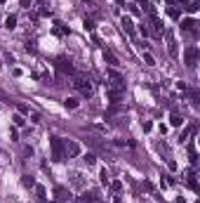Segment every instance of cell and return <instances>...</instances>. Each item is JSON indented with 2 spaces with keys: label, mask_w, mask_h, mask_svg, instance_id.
Wrapping results in <instances>:
<instances>
[{
  "label": "cell",
  "mask_w": 200,
  "mask_h": 203,
  "mask_svg": "<svg viewBox=\"0 0 200 203\" xmlns=\"http://www.w3.org/2000/svg\"><path fill=\"white\" fill-rule=\"evenodd\" d=\"M50 146H52V161H64L66 158V144L61 142V137H50Z\"/></svg>",
  "instance_id": "obj_1"
},
{
  "label": "cell",
  "mask_w": 200,
  "mask_h": 203,
  "mask_svg": "<svg viewBox=\"0 0 200 203\" xmlns=\"http://www.w3.org/2000/svg\"><path fill=\"white\" fill-rule=\"evenodd\" d=\"M73 87L80 92V97H90L92 95V83H90V78H85V76H75Z\"/></svg>",
  "instance_id": "obj_2"
},
{
  "label": "cell",
  "mask_w": 200,
  "mask_h": 203,
  "mask_svg": "<svg viewBox=\"0 0 200 203\" xmlns=\"http://www.w3.org/2000/svg\"><path fill=\"white\" fill-rule=\"evenodd\" d=\"M106 95H108V99L113 102V104H118V102L122 99V95H125V83H111Z\"/></svg>",
  "instance_id": "obj_3"
},
{
  "label": "cell",
  "mask_w": 200,
  "mask_h": 203,
  "mask_svg": "<svg viewBox=\"0 0 200 203\" xmlns=\"http://www.w3.org/2000/svg\"><path fill=\"white\" fill-rule=\"evenodd\" d=\"M198 54H200V50L195 47V45H191V47H186V52H184L186 66H191V69H193V66H195V62H198Z\"/></svg>",
  "instance_id": "obj_4"
},
{
  "label": "cell",
  "mask_w": 200,
  "mask_h": 203,
  "mask_svg": "<svg viewBox=\"0 0 200 203\" xmlns=\"http://www.w3.org/2000/svg\"><path fill=\"white\" fill-rule=\"evenodd\" d=\"M80 203H101V198L97 196L94 191H83V196H80Z\"/></svg>",
  "instance_id": "obj_5"
},
{
  "label": "cell",
  "mask_w": 200,
  "mask_h": 203,
  "mask_svg": "<svg viewBox=\"0 0 200 203\" xmlns=\"http://www.w3.org/2000/svg\"><path fill=\"white\" fill-rule=\"evenodd\" d=\"M151 26H153V33H155V36H163V31H165V28H163V22H160L155 14H151Z\"/></svg>",
  "instance_id": "obj_6"
},
{
  "label": "cell",
  "mask_w": 200,
  "mask_h": 203,
  "mask_svg": "<svg viewBox=\"0 0 200 203\" xmlns=\"http://www.w3.org/2000/svg\"><path fill=\"white\" fill-rule=\"evenodd\" d=\"M106 76H108V80H111V83H125V76H122V73H118L116 69H108V71H106Z\"/></svg>",
  "instance_id": "obj_7"
},
{
  "label": "cell",
  "mask_w": 200,
  "mask_h": 203,
  "mask_svg": "<svg viewBox=\"0 0 200 203\" xmlns=\"http://www.w3.org/2000/svg\"><path fill=\"white\" fill-rule=\"evenodd\" d=\"M122 31H125L127 36H134V24H132L130 17H122Z\"/></svg>",
  "instance_id": "obj_8"
},
{
  "label": "cell",
  "mask_w": 200,
  "mask_h": 203,
  "mask_svg": "<svg viewBox=\"0 0 200 203\" xmlns=\"http://www.w3.org/2000/svg\"><path fill=\"white\" fill-rule=\"evenodd\" d=\"M59 71H64V73H73V64H71L69 59H59Z\"/></svg>",
  "instance_id": "obj_9"
},
{
  "label": "cell",
  "mask_w": 200,
  "mask_h": 203,
  "mask_svg": "<svg viewBox=\"0 0 200 203\" xmlns=\"http://www.w3.org/2000/svg\"><path fill=\"white\" fill-rule=\"evenodd\" d=\"M66 154H69V156H78L80 154V146L75 144V142H66Z\"/></svg>",
  "instance_id": "obj_10"
},
{
  "label": "cell",
  "mask_w": 200,
  "mask_h": 203,
  "mask_svg": "<svg viewBox=\"0 0 200 203\" xmlns=\"http://www.w3.org/2000/svg\"><path fill=\"white\" fill-rule=\"evenodd\" d=\"M104 59L108 62L111 66H118V57H116L113 52H111V50H104Z\"/></svg>",
  "instance_id": "obj_11"
},
{
  "label": "cell",
  "mask_w": 200,
  "mask_h": 203,
  "mask_svg": "<svg viewBox=\"0 0 200 203\" xmlns=\"http://www.w3.org/2000/svg\"><path fill=\"white\" fill-rule=\"evenodd\" d=\"M181 28L188 31V33H193L195 31V22H193V19H184V22H181Z\"/></svg>",
  "instance_id": "obj_12"
},
{
  "label": "cell",
  "mask_w": 200,
  "mask_h": 203,
  "mask_svg": "<svg viewBox=\"0 0 200 203\" xmlns=\"http://www.w3.org/2000/svg\"><path fill=\"white\" fill-rule=\"evenodd\" d=\"M169 123H172L174 128H179V125H184V118H181L179 113H172V118H169Z\"/></svg>",
  "instance_id": "obj_13"
},
{
  "label": "cell",
  "mask_w": 200,
  "mask_h": 203,
  "mask_svg": "<svg viewBox=\"0 0 200 203\" xmlns=\"http://www.w3.org/2000/svg\"><path fill=\"white\" fill-rule=\"evenodd\" d=\"M83 161H85V166H94V163H97V156H94V154H85Z\"/></svg>",
  "instance_id": "obj_14"
},
{
  "label": "cell",
  "mask_w": 200,
  "mask_h": 203,
  "mask_svg": "<svg viewBox=\"0 0 200 203\" xmlns=\"http://www.w3.org/2000/svg\"><path fill=\"white\" fill-rule=\"evenodd\" d=\"M64 104H66V109H78V104H80V102L75 99V97H69V99L64 102Z\"/></svg>",
  "instance_id": "obj_15"
},
{
  "label": "cell",
  "mask_w": 200,
  "mask_h": 203,
  "mask_svg": "<svg viewBox=\"0 0 200 203\" xmlns=\"http://www.w3.org/2000/svg\"><path fill=\"white\" fill-rule=\"evenodd\" d=\"M193 132H195V125H188V128H186L184 132H181V139H186L188 135H193Z\"/></svg>",
  "instance_id": "obj_16"
},
{
  "label": "cell",
  "mask_w": 200,
  "mask_h": 203,
  "mask_svg": "<svg viewBox=\"0 0 200 203\" xmlns=\"http://www.w3.org/2000/svg\"><path fill=\"white\" fill-rule=\"evenodd\" d=\"M5 26H7V28H14V26H17V19H14V17H7V19H5Z\"/></svg>",
  "instance_id": "obj_17"
},
{
  "label": "cell",
  "mask_w": 200,
  "mask_h": 203,
  "mask_svg": "<svg viewBox=\"0 0 200 203\" xmlns=\"http://www.w3.org/2000/svg\"><path fill=\"white\" fill-rule=\"evenodd\" d=\"M54 194H57L59 198H66V194H69V191H66L64 187H57V189H54Z\"/></svg>",
  "instance_id": "obj_18"
},
{
  "label": "cell",
  "mask_w": 200,
  "mask_h": 203,
  "mask_svg": "<svg viewBox=\"0 0 200 203\" xmlns=\"http://www.w3.org/2000/svg\"><path fill=\"white\" fill-rule=\"evenodd\" d=\"M33 184H36V182H33V177H31V175L24 177V187H33Z\"/></svg>",
  "instance_id": "obj_19"
},
{
  "label": "cell",
  "mask_w": 200,
  "mask_h": 203,
  "mask_svg": "<svg viewBox=\"0 0 200 203\" xmlns=\"http://www.w3.org/2000/svg\"><path fill=\"white\" fill-rule=\"evenodd\" d=\"M36 194H38L40 201H45V189H42V187H36Z\"/></svg>",
  "instance_id": "obj_20"
},
{
  "label": "cell",
  "mask_w": 200,
  "mask_h": 203,
  "mask_svg": "<svg viewBox=\"0 0 200 203\" xmlns=\"http://www.w3.org/2000/svg\"><path fill=\"white\" fill-rule=\"evenodd\" d=\"M101 182H104V184H108V172H106V168H104V170H101Z\"/></svg>",
  "instance_id": "obj_21"
},
{
  "label": "cell",
  "mask_w": 200,
  "mask_h": 203,
  "mask_svg": "<svg viewBox=\"0 0 200 203\" xmlns=\"http://www.w3.org/2000/svg\"><path fill=\"white\" fill-rule=\"evenodd\" d=\"M111 189H113V191H120V189H122V182H113V184H111Z\"/></svg>",
  "instance_id": "obj_22"
},
{
  "label": "cell",
  "mask_w": 200,
  "mask_h": 203,
  "mask_svg": "<svg viewBox=\"0 0 200 203\" xmlns=\"http://www.w3.org/2000/svg\"><path fill=\"white\" fill-rule=\"evenodd\" d=\"M14 123H17V125H19V128H21V125L26 123V121H24V118H21V116H14Z\"/></svg>",
  "instance_id": "obj_23"
},
{
  "label": "cell",
  "mask_w": 200,
  "mask_h": 203,
  "mask_svg": "<svg viewBox=\"0 0 200 203\" xmlns=\"http://www.w3.org/2000/svg\"><path fill=\"white\" fill-rule=\"evenodd\" d=\"M0 66H2V64H0Z\"/></svg>",
  "instance_id": "obj_24"
}]
</instances>
